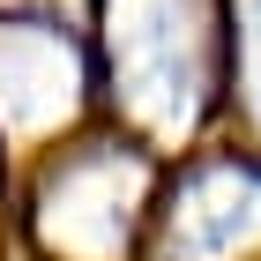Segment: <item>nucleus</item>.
<instances>
[{"instance_id":"nucleus-1","label":"nucleus","mask_w":261,"mask_h":261,"mask_svg":"<svg viewBox=\"0 0 261 261\" xmlns=\"http://www.w3.org/2000/svg\"><path fill=\"white\" fill-rule=\"evenodd\" d=\"M105 45H112V75L127 105L149 127H187L201 90H209V30H201V0H112L105 8Z\"/></svg>"},{"instance_id":"nucleus-2","label":"nucleus","mask_w":261,"mask_h":261,"mask_svg":"<svg viewBox=\"0 0 261 261\" xmlns=\"http://www.w3.org/2000/svg\"><path fill=\"white\" fill-rule=\"evenodd\" d=\"M135 194H142V164H127V157H82V164H67L60 179H53V194H45V231L60 246H75V254H112V246L127 239V209H135Z\"/></svg>"},{"instance_id":"nucleus-3","label":"nucleus","mask_w":261,"mask_h":261,"mask_svg":"<svg viewBox=\"0 0 261 261\" xmlns=\"http://www.w3.org/2000/svg\"><path fill=\"white\" fill-rule=\"evenodd\" d=\"M246 239H261V172H201L172 209V261H224Z\"/></svg>"},{"instance_id":"nucleus-4","label":"nucleus","mask_w":261,"mask_h":261,"mask_svg":"<svg viewBox=\"0 0 261 261\" xmlns=\"http://www.w3.org/2000/svg\"><path fill=\"white\" fill-rule=\"evenodd\" d=\"M75 105V53L45 22H8L0 30V120L45 127Z\"/></svg>"},{"instance_id":"nucleus-5","label":"nucleus","mask_w":261,"mask_h":261,"mask_svg":"<svg viewBox=\"0 0 261 261\" xmlns=\"http://www.w3.org/2000/svg\"><path fill=\"white\" fill-rule=\"evenodd\" d=\"M239 90L246 112L261 120V0H239Z\"/></svg>"}]
</instances>
